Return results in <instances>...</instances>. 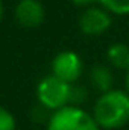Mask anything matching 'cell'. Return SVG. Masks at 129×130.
I'll list each match as a JSON object with an SVG mask.
<instances>
[{
  "instance_id": "obj_1",
  "label": "cell",
  "mask_w": 129,
  "mask_h": 130,
  "mask_svg": "<svg viewBox=\"0 0 129 130\" xmlns=\"http://www.w3.org/2000/svg\"><path fill=\"white\" fill-rule=\"evenodd\" d=\"M93 117L102 130H117L129 123V94L123 89H109L96 100Z\"/></svg>"
},
{
  "instance_id": "obj_2",
  "label": "cell",
  "mask_w": 129,
  "mask_h": 130,
  "mask_svg": "<svg viewBox=\"0 0 129 130\" xmlns=\"http://www.w3.org/2000/svg\"><path fill=\"white\" fill-rule=\"evenodd\" d=\"M47 130H102L93 113L79 106L68 104L55 110L47 123Z\"/></svg>"
},
{
  "instance_id": "obj_3",
  "label": "cell",
  "mask_w": 129,
  "mask_h": 130,
  "mask_svg": "<svg viewBox=\"0 0 129 130\" xmlns=\"http://www.w3.org/2000/svg\"><path fill=\"white\" fill-rule=\"evenodd\" d=\"M70 92H71V85L55 77L53 74L43 79L36 88L40 104L44 109L53 112L70 104Z\"/></svg>"
},
{
  "instance_id": "obj_4",
  "label": "cell",
  "mask_w": 129,
  "mask_h": 130,
  "mask_svg": "<svg viewBox=\"0 0 129 130\" xmlns=\"http://www.w3.org/2000/svg\"><path fill=\"white\" fill-rule=\"evenodd\" d=\"M84 70L82 59L74 52H61L55 56L52 62V73L55 77L64 80L67 83H74Z\"/></svg>"
},
{
  "instance_id": "obj_5",
  "label": "cell",
  "mask_w": 129,
  "mask_h": 130,
  "mask_svg": "<svg viewBox=\"0 0 129 130\" xmlns=\"http://www.w3.org/2000/svg\"><path fill=\"white\" fill-rule=\"evenodd\" d=\"M112 24L111 14L103 8H88L79 18V27L88 36H99L105 33Z\"/></svg>"
},
{
  "instance_id": "obj_6",
  "label": "cell",
  "mask_w": 129,
  "mask_h": 130,
  "mask_svg": "<svg viewBox=\"0 0 129 130\" xmlns=\"http://www.w3.org/2000/svg\"><path fill=\"white\" fill-rule=\"evenodd\" d=\"M15 18L24 27H38L44 20V8L38 0H20L15 8Z\"/></svg>"
},
{
  "instance_id": "obj_7",
  "label": "cell",
  "mask_w": 129,
  "mask_h": 130,
  "mask_svg": "<svg viewBox=\"0 0 129 130\" xmlns=\"http://www.w3.org/2000/svg\"><path fill=\"white\" fill-rule=\"evenodd\" d=\"M106 58L109 64L117 70H129V45L123 42H115L108 47Z\"/></svg>"
},
{
  "instance_id": "obj_8",
  "label": "cell",
  "mask_w": 129,
  "mask_h": 130,
  "mask_svg": "<svg viewBox=\"0 0 129 130\" xmlns=\"http://www.w3.org/2000/svg\"><path fill=\"white\" fill-rule=\"evenodd\" d=\"M90 80L93 83V86L96 88L97 91H100L102 94L112 89V82H114V77H112V73L108 67L105 65H96L91 68L90 71Z\"/></svg>"
},
{
  "instance_id": "obj_9",
  "label": "cell",
  "mask_w": 129,
  "mask_h": 130,
  "mask_svg": "<svg viewBox=\"0 0 129 130\" xmlns=\"http://www.w3.org/2000/svg\"><path fill=\"white\" fill-rule=\"evenodd\" d=\"M103 9L114 15H129V0H100Z\"/></svg>"
},
{
  "instance_id": "obj_10",
  "label": "cell",
  "mask_w": 129,
  "mask_h": 130,
  "mask_svg": "<svg viewBox=\"0 0 129 130\" xmlns=\"http://www.w3.org/2000/svg\"><path fill=\"white\" fill-rule=\"evenodd\" d=\"M15 118L12 117V113L0 106V130H15Z\"/></svg>"
},
{
  "instance_id": "obj_11",
  "label": "cell",
  "mask_w": 129,
  "mask_h": 130,
  "mask_svg": "<svg viewBox=\"0 0 129 130\" xmlns=\"http://www.w3.org/2000/svg\"><path fill=\"white\" fill-rule=\"evenodd\" d=\"M87 98V91L82 86H71V92H70V104L78 106L81 103H84Z\"/></svg>"
},
{
  "instance_id": "obj_12",
  "label": "cell",
  "mask_w": 129,
  "mask_h": 130,
  "mask_svg": "<svg viewBox=\"0 0 129 130\" xmlns=\"http://www.w3.org/2000/svg\"><path fill=\"white\" fill-rule=\"evenodd\" d=\"M74 5L78 6H90V5H94V3H99L100 0H71Z\"/></svg>"
},
{
  "instance_id": "obj_13",
  "label": "cell",
  "mask_w": 129,
  "mask_h": 130,
  "mask_svg": "<svg viewBox=\"0 0 129 130\" xmlns=\"http://www.w3.org/2000/svg\"><path fill=\"white\" fill-rule=\"evenodd\" d=\"M125 83H126V89H125V91L129 94V70L126 71V80H125Z\"/></svg>"
},
{
  "instance_id": "obj_14",
  "label": "cell",
  "mask_w": 129,
  "mask_h": 130,
  "mask_svg": "<svg viewBox=\"0 0 129 130\" xmlns=\"http://www.w3.org/2000/svg\"><path fill=\"white\" fill-rule=\"evenodd\" d=\"M2 15H3V5H2V2H0V20H2Z\"/></svg>"
}]
</instances>
